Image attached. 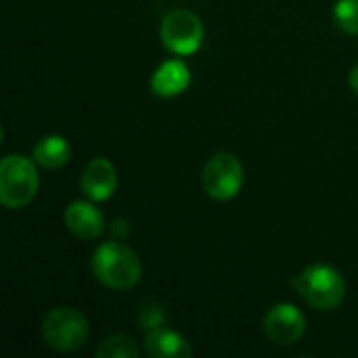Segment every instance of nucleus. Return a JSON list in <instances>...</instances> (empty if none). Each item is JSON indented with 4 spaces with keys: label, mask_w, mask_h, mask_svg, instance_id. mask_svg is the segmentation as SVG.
Listing matches in <instances>:
<instances>
[{
    "label": "nucleus",
    "mask_w": 358,
    "mask_h": 358,
    "mask_svg": "<svg viewBox=\"0 0 358 358\" xmlns=\"http://www.w3.org/2000/svg\"><path fill=\"white\" fill-rule=\"evenodd\" d=\"M92 273L103 285L124 292L138 283L143 268L138 256L130 248L117 241H107L94 250Z\"/></svg>",
    "instance_id": "nucleus-1"
},
{
    "label": "nucleus",
    "mask_w": 358,
    "mask_h": 358,
    "mask_svg": "<svg viewBox=\"0 0 358 358\" xmlns=\"http://www.w3.org/2000/svg\"><path fill=\"white\" fill-rule=\"evenodd\" d=\"M294 289L317 310H334L346 298V281L329 264H313L294 279Z\"/></svg>",
    "instance_id": "nucleus-2"
},
{
    "label": "nucleus",
    "mask_w": 358,
    "mask_h": 358,
    "mask_svg": "<svg viewBox=\"0 0 358 358\" xmlns=\"http://www.w3.org/2000/svg\"><path fill=\"white\" fill-rule=\"evenodd\" d=\"M38 193V172L23 155H6L0 162V201L8 210L27 206Z\"/></svg>",
    "instance_id": "nucleus-3"
},
{
    "label": "nucleus",
    "mask_w": 358,
    "mask_h": 358,
    "mask_svg": "<svg viewBox=\"0 0 358 358\" xmlns=\"http://www.w3.org/2000/svg\"><path fill=\"white\" fill-rule=\"evenodd\" d=\"M88 319L67 306L50 310L42 321V340L57 352H76L88 340Z\"/></svg>",
    "instance_id": "nucleus-4"
},
{
    "label": "nucleus",
    "mask_w": 358,
    "mask_h": 358,
    "mask_svg": "<svg viewBox=\"0 0 358 358\" xmlns=\"http://www.w3.org/2000/svg\"><path fill=\"white\" fill-rule=\"evenodd\" d=\"M201 185L203 191L216 201H227L237 197L243 187V168L239 159L231 153L212 155L203 166Z\"/></svg>",
    "instance_id": "nucleus-5"
},
{
    "label": "nucleus",
    "mask_w": 358,
    "mask_h": 358,
    "mask_svg": "<svg viewBox=\"0 0 358 358\" xmlns=\"http://www.w3.org/2000/svg\"><path fill=\"white\" fill-rule=\"evenodd\" d=\"M162 44L174 55H193L203 42V25L191 10L176 8L162 21Z\"/></svg>",
    "instance_id": "nucleus-6"
},
{
    "label": "nucleus",
    "mask_w": 358,
    "mask_h": 358,
    "mask_svg": "<svg viewBox=\"0 0 358 358\" xmlns=\"http://www.w3.org/2000/svg\"><path fill=\"white\" fill-rule=\"evenodd\" d=\"M306 331V317L294 304H277L264 315V334L277 346L296 344Z\"/></svg>",
    "instance_id": "nucleus-7"
},
{
    "label": "nucleus",
    "mask_w": 358,
    "mask_h": 358,
    "mask_svg": "<svg viewBox=\"0 0 358 358\" xmlns=\"http://www.w3.org/2000/svg\"><path fill=\"white\" fill-rule=\"evenodd\" d=\"M117 187V174L109 159L94 157L80 176V189L82 193L92 201H105L113 195Z\"/></svg>",
    "instance_id": "nucleus-8"
},
{
    "label": "nucleus",
    "mask_w": 358,
    "mask_h": 358,
    "mask_svg": "<svg viewBox=\"0 0 358 358\" xmlns=\"http://www.w3.org/2000/svg\"><path fill=\"white\" fill-rule=\"evenodd\" d=\"M63 218H65L67 231L78 239H86V241L96 239L105 229V218H103L101 210L88 201H73L65 210Z\"/></svg>",
    "instance_id": "nucleus-9"
},
{
    "label": "nucleus",
    "mask_w": 358,
    "mask_h": 358,
    "mask_svg": "<svg viewBox=\"0 0 358 358\" xmlns=\"http://www.w3.org/2000/svg\"><path fill=\"white\" fill-rule=\"evenodd\" d=\"M145 352L151 358H191L193 355L189 342L180 334L166 327H155L147 331Z\"/></svg>",
    "instance_id": "nucleus-10"
},
{
    "label": "nucleus",
    "mask_w": 358,
    "mask_h": 358,
    "mask_svg": "<svg viewBox=\"0 0 358 358\" xmlns=\"http://www.w3.org/2000/svg\"><path fill=\"white\" fill-rule=\"evenodd\" d=\"M191 82V73H189V67L178 61V59H172V61H166L162 63L153 78H151V90L157 94V96H176L180 94Z\"/></svg>",
    "instance_id": "nucleus-11"
},
{
    "label": "nucleus",
    "mask_w": 358,
    "mask_h": 358,
    "mask_svg": "<svg viewBox=\"0 0 358 358\" xmlns=\"http://www.w3.org/2000/svg\"><path fill=\"white\" fill-rule=\"evenodd\" d=\"M69 145L63 136H44L34 147V162L46 170L63 168L69 162Z\"/></svg>",
    "instance_id": "nucleus-12"
},
{
    "label": "nucleus",
    "mask_w": 358,
    "mask_h": 358,
    "mask_svg": "<svg viewBox=\"0 0 358 358\" xmlns=\"http://www.w3.org/2000/svg\"><path fill=\"white\" fill-rule=\"evenodd\" d=\"M99 358H136L138 357V346L130 336L117 334L109 336L99 348H96Z\"/></svg>",
    "instance_id": "nucleus-13"
},
{
    "label": "nucleus",
    "mask_w": 358,
    "mask_h": 358,
    "mask_svg": "<svg viewBox=\"0 0 358 358\" xmlns=\"http://www.w3.org/2000/svg\"><path fill=\"white\" fill-rule=\"evenodd\" d=\"M334 21L346 34H358V0H338L334 6Z\"/></svg>",
    "instance_id": "nucleus-14"
},
{
    "label": "nucleus",
    "mask_w": 358,
    "mask_h": 358,
    "mask_svg": "<svg viewBox=\"0 0 358 358\" xmlns=\"http://www.w3.org/2000/svg\"><path fill=\"white\" fill-rule=\"evenodd\" d=\"M166 321V315L159 310V308H143L141 313V327L143 329H155V327H162V323Z\"/></svg>",
    "instance_id": "nucleus-15"
},
{
    "label": "nucleus",
    "mask_w": 358,
    "mask_h": 358,
    "mask_svg": "<svg viewBox=\"0 0 358 358\" xmlns=\"http://www.w3.org/2000/svg\"><path fill=\"white\" fill-rule=\"evenodd\" d=\"M348 82H350V88L355 90L358 94V65L350 71V78H348Z\"/></svg>",
    "instance_id": "nucleus-16"
}]
</instances>
